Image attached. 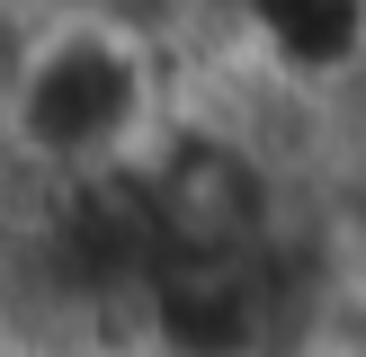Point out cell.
I'll use <instances>...</instances> for the list:
<instances>
[{
	"label": "cell",
	"instance_id": "cell-1",
	"mask_svg": "<svg viewBox=\"0 0 366 357\" xmlns=\"http://www.w3.org/2000/svg\"><path fill=\"white\" fill-rule=\"evenodd\" d=\"M161 116H170V63H161L152 36H134L107 9H81V0L36 9L18 107H9V161L18 170L54 178V188L125 170L152 143Z\"/></svg>",
	"mask_w": 366,
	"mask_h": 357
},
{
	"label": "cell",
	"instance_id": "cell-2",
	"mask_svg": "<svg viewBox=\"0 0 366 357\" xmlns=\"http://www.w3.org/2000/svg\"><path fill=\"white\" fill-rule=\"evenodd\" d=\"M125 178H134L152 259H242V250H268L304 214V188L277 178V161L250 152L232 125L188 116V107H170L152 125V143L125 161Z\"/></svg>",
	"mask_w": 366,
	"mask_h": 357
},
{
	"label": "cell",
	"instance_id": "cell-3",
	"mask_svg": "<svg viewBox=\"0 0 366 357\" xmlns=\"http://www.w3.org/2000/svg\"><path fill=\"white\" fill-rule=\"evenodd\" d=\"M45 0H0V161H9V107H18V71H27V36Z\"/></svg>",
	"mask_w": 366,
	"mask_h": 357
}]
</instances>
